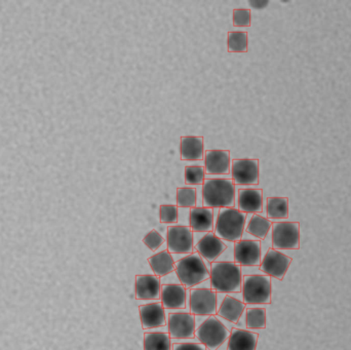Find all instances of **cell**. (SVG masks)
<instances>
[{"label": "cell", "mask_w": 351, "mask_h": 350, "mask_svg": "<svg viewBox=\"0 0 351 350\" xmlns=\"http://www.w3.org/2000/svg\"><path fill=\"white\" fill-rule=\"evenodd\" d=\"M233 180L237 185L259 183V162L256 160H234L232 162Z\"/></svg>", "instance_id": "obj_12"}, {"label": "cell", "mask_w": 351, "mask_h": 350, "mask_svg": "<svg viewBox=\"0 0 351 350\" xmlns=\"http://www.w3.org/2000/svg\"><path fill=\"white\" fill-rule=\"evenodd\" d=\"M247 215L234 208L221 209L216 222V236L227 242H239L243 238Z\"/></svg>", "instance_id": "obj_4"}, {"label": "cell", "mask_w": 351, "mask_h": 350, "mask_svg": "<svg viewBox=\"0 0 351 350\" xmlns=\"http://www.w3.org/2000/svg\"><path fill=\"white\" fill-rule=\"evenodd\" d=\"M204 168L208 174H228L230 170V153L228 150H208L204 154Z\"/></svg>", "instance_id": "obj_17"}, {"label": "cell", "mask_w": 351, "mask_h": 350, "mask_svg": "<svg viewBox=\"0 0 351 350\" xmlns=\"http://www.w3.org/2000/svg\"><path fill=\"white\" fill-rule=\"evenodd\" d=\"M210 287L217 293L234 294L241 290V268L234 262H213Z\"/></svg>", "instance_id": "obj_1"}, {"label": "cell", "mask_w": 351, "mask_h": 350, "mask_svg": "<svg viewBox=\"0 0 351 350\" xmlns=\"http://www.w3.org/2000/svg\"><path fill=\"white\" fill-rule=\"evenodd\" d=\"M190 312L193 316H215L217 314V293L212 289L190 291Z\"/></svg>", "instance_id": "obj_8"}, {"label": "cell", "mask_w": 351, "mask_h": 350, "mask_svg": "<svg viewBox=\"0 0 351 350\" xmlns=\"http://www.w3.org/2000/svg\"><path fill=\"white\" fill-rule=\"evenodd\" d=\"M175 271L180 283L188 289L210 279V271L198 253H192L177 261Z\"/></svg>", "instance_id": "obj_3"}, {"label": "cell", "mask_w": 351, "mask_h": 350, "mask_svg": "<svg viewBox=\"0 0 351 350\" xmlns=\"http://www.w3.org/2000/svg\"><path fill=\"white\" fill-rule=\"evenodd\" d=\"M164 242L165 238H162V234H160V232H156V229L148 232L145 238H143V244L152 251L158 250Z\"/></svg>", "instance_id": "obj_33"}, {"label": "cell", "mask_w": 351, "mask_h": 350, "mask_svg": "<svg viewBox=\"0 0 351 350\" xmlns=\"http://www.w3.org/2000/svg\"><path fill=\"white\" fill-rule=\"evenodd\" d=\"M252 23V14L250 10H233V24L237 27H250Z\"/></svg>", "instance_id": "obj_34"}, {"label": "cell", "mask_w": 351, "mask_h": 350, "mask_svg": "<svg viewBox=\"0 0 351 350\" xmlns=\"http://www.w3.org/2000/svg\"><path fill=\"white\" fill-rule=\"evenodd\" d=\"M272 246L278 250H297L300 247L299 224L278 222L272 227Z\"/></svg>", "instance_id": "obj_7"}, {"label": "cell", "mask_w": 351, "mask_h": 350, "mask_svg": "<svg viewBox=\"0 0 351 350\" xmlns=\"http://www.w3.org/2000/svg\"><path fill=\"white\" fill-rule=\"evenodd\" d=\"M258 334L241 329H233L228 338L227 350H256Z\"/></svg>", "instance_id": "obj_21"}, {"label": "cell", "mask_w": 351, "mask_h": 350, "mask_svg": "<svg viewBox=\"0 0 351 350\" xmlns=\"http://www.w3.org/2000/svg\"><path fill=\"white\" fill-rule=\"evenodd\" d=\"M172 339L168 333H146L144 350H172Z\"/></svg>", "instance_id": "obj_25"}, {"label": "cell", "mask_w": 351, "mask_h": 350, "mask_svg": "<svg viewBox=\"0 0 351 350\" xmlns=\"http://www.w3.org/2000/svg\"><path fill=\"white\" fill-rule=\"evenodd\" d=\"M172 350H206L202 343H175Z\"/></svg>", "instance_id": "obj_35"}, {"label": "cell", "mask_w": 351, "mask_h": 350, "mask_svg": "<svg viewBox=\"0 0 351 350\" xmlns=\"http://www.w3.org/2000/svg\"><path fill=\"white\" fill-rule=\"evenodd\" d=\"M202 258L213 263L225 252L226 245L216 234L208 232L194 247Z\"/></svg>", "instance_id": "obj_14"}, {"label": "cell", "mask_w": 351, "mask_h": 350, "mask_svg": "<svg viewBox=\"0 0 351 350\" xmlns=\"http://www.w3.org/2000/svg\"><path fill=\"white\" fill-rule=\"evenodd\" d=\"M162 294V282L156 275H137L136 277V298L138 300L160 299Z\"/></svg>", "instance_id": "obj_15"}, {"label": "cell", "mask_w": 351, "mask_h": 350, "mask_svg": "<svg viewBox=\"0 0 351 350\" xmlns=\"http://www.w3.org/2000/svg\"><path fill=\"white\" fill-rule=\"evenodd\" d=\"M195 336L206 349L217 350L229 338L230 332L216 316H212L196 329Z\"/></svg>", "instance_id": "obj_6"}, {"label": "cell", "mask_w": 351, "mask_h": 350, "mask_svg": "<svg viewBox=\"0 0 351 350\" xmlns=\"http://www.w3.org/2000/svg\"><path fill=\"white\" fill-rule=\"evenodd\" d=\"M139 314L144 330L166 326V312L160 302L140 306Z\"/></svg>", "instance_id": "obj_16"}, {"label": "cell", "mask_w": 351, "mask_h": 350, "mask_svg": "<svg viewBox=\"0 0 351 350\" xmlns=\"http://www.w3.org/2000/svg\"><path fill=\"white\" fill-rule=\"evenodd\" d=\"M247 329L266 328V310L264 308H249L245 314Z\"/></svg>", "instance_id": "obj_29"}, {"label": "cell", "mask_w": 351, "mask_h": 350, "mask_svg": "<svg viewBox=\"0 0 351 350\" xmlns=\"http://www.w3.org/2000/svg\"><path fill=\"white\" fill-rule=\"evenodd\" d=\"M160 300L165 310H183L186 306V288L183 285L162 286Z\"/></svg>", "instance_id": "obj_18"}, {"label": "cell", "mask_w": 351, "mask_h": 350, "mask_svg": "<svg viewBox=\"0 0 351 350\" xmlns=\"http://www.w3.org/2000/svg\"><path fill=\"white\" fill-rule=\"evenodd\" d=\"M204 208H232L235 203V189L229 179H208L204 181L202 188Z\"/></svg>", "instance_id": "obj_2"}, {"label": "cell", "mask_w": 351, "mask_h": 350, "mask_svg": "<svg viewBox=\"0 0 351 350\" xmlns=\"http://www.w3.org/2000/svg\"><path fill=\"white\" fill-rule=\"evenodd\" d=\"M168 251L171 254H192L194 251L193 234L187 226H171L167 234Z\"/></svg>", "instance_id": "obj_9"}, {"label": "cell", "mask_w": 351, "mask_h": 350, "mask_svg": "<svg viewBox=\"0 0 351 350\" xmlns=\"http://www.w3.org/2000/svg\"><path fill=\"white\" fill-rule=\"evenodd\" d=\"M190 229L194 232H212L214 214L208 208H192L190 211Z\"/></svg>", "instance_id": "obj_20"}, {"label": "cell", "mask_w": 351, "mask_h": 350, "mask_svg": "<svg viewBox=\"0 0 351 350\" xmlns=\"http://www.w3.org/2000/svg\"><path fill=\"white\" fill-rule=\"evenodd\" d=\"M239 211L243 213H260L263 209V195L261 189H241L239 191Z\"/></svg>", "instance_id": "obj_19"}, {"label": "cell", "mask_w": 351, "mask_h": 350, "mask_svg": "<svg viewBox=\"0 0 351 350\" xmlns=\"http://www.w3.org/2000/svg\"><path fill=\"white\" fill-rule=\"evenodd\" d=\"M169 335L171 339H191L195 336V316L188 312H176L169 316Z\"/></svg>", "instance_id": "obj_10"}, {"label": "cell", "mask_w": 351, "mask_h": 350, "mask_svg": "<svg viewBox=\"0 0 351 350\" xmlns=\"http://www.w3.org/2000/svg\"><path fill=\"white\" fill-rule=\"evenodd\" d=\"M234 263L239 266H258L261 264V244L258 240L235 242Z\"/></svg>", "instance_id": "obj_11"}, {"label": "cell", "mask_w": 351, "mask_h": 350, "mask_svg": "<svg viewBox=\"0 0 351 350\" xmlns=\"http://www.w3.org/2000/svg\"><path fill=\"white\" fill-rule=\"evenodd\" d=\"M291 262H292V259L290 257L271 249L268 251L267 254L262 260L260 269L270 277L282 279L288 271Z\"/></svg>", "instance_id": "obj_13"}, {"label": "cell", "mask_w": 351, "mask_h": 350, "mask_svg": "<svg viewBox=\"0 0 351 350\" xmlns=\"http://www.w3.org/2000/svg\"><path fill=\"white\" fill-rule=\"evenodd\" d=\"M271 228V222L259 215H254L247 226V232L259 240H264Z\"/></svg>", "instance_id": "obj_27"}, {"label": "cell", "mask_w": 351, "mask_h": 350, "mask_svg": "<svg viewBox=\"0 0 351 350\" xmlns=\"http://www.w3.org/2000/svg\"><path fill=\"white\" fill-rule=\"evenodd\" d=\"M267 216L270 219H286L289 217V201L285 197L267 199Z\"/></svg>", "instance_id": "obj_26"}, {"label": "cell", "mask_w": 351, "mask_h": 350, "mask_svg": "<svg viewBox=\"0 0 351 350\" xmlns=\"http://www.w3.org/2000/svg\"><path fill=\"white\" fill-rule=\"evenodd\" d=\"M182 160H199L204 158V138L187 137L181 138L180 144Z\"/></svg>", "instance_id": "obj_22"}, {"label": "cell", "mask_w": 351, "mask_h": 350, "mask_svg": "<svg viewBox=\"0 0 351 350\" xmlns=\"http://www.w3.org/2000/svg\"><path fill=\"white\" fill-rule=\"evenodd\" d=\"M245 304H269L271 302V283L265 275H245L243 284Z\"/></svg>", "instance_id": "obj_5"}, {"label": "cell", "mask_w": 351, "mask_h": 350, "mask_svg": "<svg viewBox=\"0 0 351 350\" xmlns=\"http://www.w3.org/2000/svg\"><path fill=\"white\" fill-rule=\"evenodd\" d=\"M245 310V304L243 301L237 299V298L231 297V296H225L217 314L221 318L228 321V322L237 324Z\"/></svg>", "instance_id": "obj_23"}, {"label": "cell", "mask_w": 351, "mask_h": 350, "mask_svg": "<svg viewBox=\"0 0 351 350\" xmlns=\"http://www.w3.org/2000/svg\"><path fill=\"white\" fill-rule=\"evenodd\" d=\"M204 168L202 166H186L185 183L187 185H200L204 181Z\"/></svg>", "instance_id": "obj_31"}, {"label": "cell", "mask_w": 351, "mask_h": 350, "mask_svg": "<svg viewBox=\"0 0 351 350\" xmlns=\"http://www.w3.org/2000/svg\"><path fill=\"white\" fill-rule=\"evenodd\" d=\"M177 203L180 208H195L196 190L192 187H180L177 190Z\"/></svg>", "instance_id": "obj_30"}, {"label": "cell", "mask_w": 351, "mask_h": 350, "mask_svg": "<svg viewBox=\"0 0 351 350\" xmlns=\"http://www.w3.org/2000/svg\"><path fill=\"white\" fill-rule=\"evenodd\" d=\"M160 216L162 223H177L178 208L172 205H162L160 207Z\"/></svg>", "instance_id": "obj_32"}, {"label": "cell", "mask_w": 351, "mask_h": 350, "mask_svg": "<svg viewBox=\"0 0 351 350\" xmlns=\"http://www.w3.org/2000/svg\"><path fill=\"white\" fill-rule=\"evenodd\" d=\"M228 51L230 53H247V33L231 31L228 33Z\"/></svg>", "instance_id": "obj_28"}, {"label": "cell", "mask_w": 351, "mask_h": 350, "mask_svg": "<svg viewBox=\"0 0 351 350\" xmlns=\"http://www.w3.org/2000/svg\"><path fill=\"white\" fill-rule=\"evenodd\" d=\"M148 263L158 277H166L175 271V260L169 251H162L148 258Z\"/></svg>", "instance_id": "obj_24"}]
</instances>
